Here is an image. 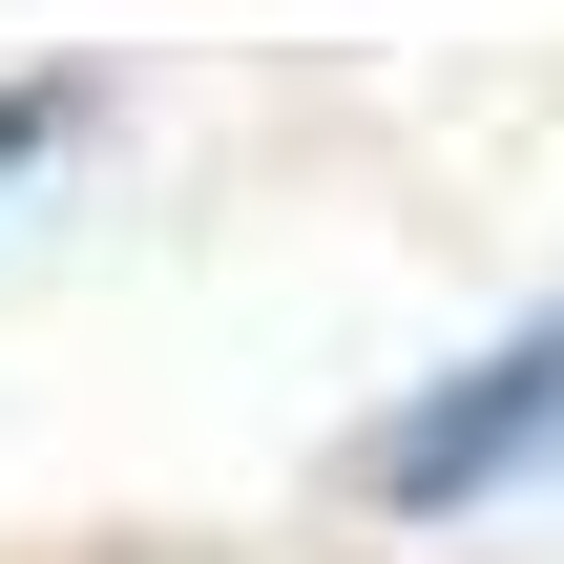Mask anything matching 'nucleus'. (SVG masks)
<instances>
[{"mask_svg":"<svg viewBox=\"0 0 564 564\" xmlns=\"http://www.w3.org/2000/svg\"><path fill=\"white\" fill-rule=\"evenodd\" d=\"M21 147H63V84H0V167H21Z\"/></svg>","mask_w":564,"mask_h":564,"instance_id":"nucleus-2","label":"nucleus"},{"mask_svg":"<svg viewBox=\"0 0 564 564\" xmlns=\"http://www.w3.org/2000/svg\"><path fill=\"white\" fill-rule=\"evenodd\" d=\"M356 481L398 502V523H440V502H502V481H564V293L523 335H481L440 398H398L377 440H356Z\"/></svg>","mask_w":564,"mask_h":564,"instance_id":"nucleus-1","label":"nucleus"}]
</instances>
